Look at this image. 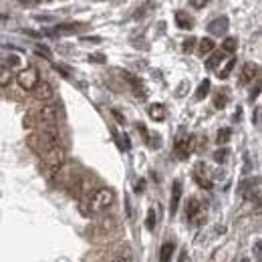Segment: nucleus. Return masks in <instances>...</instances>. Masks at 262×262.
I'll use <instances>...</instances> for the list:
<instances>
[{
  "mask_svg": "<svg viewBox=\"0 0 262 262\" xmlns=\"http://www.w3.org/2000/svg\"><path fill=\"white\" fill-rule=\"evenodd\" d=\"M230 152L228 150H218L216 154H214V159L218 161V163H222V161H226V156H228Z\"/></svg>",
  "mask_w": 262,
  "mask_h": 262,
  "instance_id": "c756f323",
  "label": "nucleus"
},
{
  "mask_svg": "<svg viewBox=\"0 0 262 262\" xmlns=\"http://www.w3.org/2000/svg\"><path fill=\"white\" fill-rule=\"evenodd\" d=\"M180 262H190V258H188V250H182V254H180Z\"/></svg>",
  "mask_w": 262,
  "mask_h": 262,
  "instance_id": "e433bc0d",
  "label": "nucleus"
},
{
  "mask_svg": "<svg viewBox=\"0 0 262 262\" xmlns=\"http://www.w3.org/2000/svg\"><path fill=\"white\" fill-rule=\"evenodd\" d=\"M204 171H206V169H204ZM204 171H202V163H198V165H196V171H194V180H196V184H198L200 188H204V190H212V186H214V184H212V180H210Z\"/></svg>",
  "mask_w": 262,
  "mask_h": 262,
  "instance_id": "f8f14e48",
  "label": "nucleus"
},
{
  "mask_svg": "<svg viewBox=\"0 0 262 262\" xmlns=\"http://www.w3.org/2000/svg\"><path fill=\"white\" fill-rule=\"evenodd\" d=\"M186 218H188L194 226H200V224H204V222H206V212H204V206H202L196 198H192V200L188 202V206H186Z\"/></svg>",
  "mask_w": 262,
  "mask_h": 262,
  "instance_id": "39448f33",
  "label": "nucleus"
},
{
  "mask_svg": "<svg viewBox=\"0 0 262 262\" xmlns=\"http://www.w3.org/2000/svg\"><path fill=\"white\" fill-rule=\"evenodd\" d=\"M194 39H188V41H184V51H192V47H194Z\"/></svg>",
  "mask_w": 262,
  "mask_h": 262,
  "instance_id": "c9c22d12",
  "label": "nucleus"
},
{
  "mask_svg": "<svg viewBox=\"0 0 262 262\" xmlns=\"http://www.w3.org/2000/svg\"><path fill=\"white\" fill-rule=\"evenodd\" d=\"M59 139H61V135L52 127H43V129H39L37 133H33L28 137V145L43 156L45 152H49V150L59 145Z\"/></svg>",
  "mask_w": 262,
  "mask_h": 262,
  "instance_id": "f03ea898",
  "label": "nucleus"
},
{
  "mask_svg": "<svg viewBox=\"0 0 262 262\" xmlns=\"http://www.w3.org/2000/svg\"><path fill=\"white\" fill-rule=\"evenodd\" d=\"M121 77H123V79L133 87V91H135L139 97H143V95H145V93H143V83H141L137 77H133V75H131V73H127V71H123V73H121Z\"/></svg>",
  "mask_w": 262,
  "mask_h": 262,
  "instance_id": "4468645a",
  "label": "nucleus"
},
{
  "mask_svg": "<svg viewBox=\"0 0 262 262\" xmlns=\"http://www.w3.org/2000/svg\"><path fill=\"white\" fill-rule=\"evenodd\" d=\"M228 103V93H226V89H224V91H222V95H218V97H216V107H218V109H224V105Z\"/></svg>",
  "mask_w": 262,
  "mask_h": 262,
  "instance_id": "bb28decb",
  "label": "nucleus"
},
{
  "mask_svg": "<svg viewBox=\"0 0 262 262\" xmlns=\"http://www.w3.org/2000/svg\"><path fill=\"white\" fill-rule=\"evenodd\" d=\"M148 113H150V117H152L154 121H163V119H165V107H163L161 103L150 105Z\"/></svg>",
  "mask_w": 262,
  "mask_h": 262,
  "instance_id": "dca6fc26",
  "label": "nucleus"
},
{
  "mask_svg": "<svg viewBox=\"0 0 262 262\" xmlns=\"http://www.w3.org/2000/svg\"><path fill=\"white\" fill-rule=\"evenodd\" d=\"M54 69H56V71H61L65 77H71V75H73V71H71L69 67H65V65H54Z\"/></svg>",
  "mask_w": 262,
  "mask_h": 262,
  "instance_id": "2f4dec72",
  "label": "nucleus"
},
{
  "mask_svg": "<svg viewBox=\"0 0 262 262\" xmlns=\"http://www.w3.org/2000/svg\"><path fill=\"white\" fill-rule=\"evenodd\" d=\"M143 190H145V180H139V182L135 184V192H137V194H141Z\"/></svg>",
  "mask_w": 262,
  "mask_h": 262,
  "instance_id": "f704fd0d",
  "label": "nucleus"
},
{
  "mask_svg": "<svg viewBox=\"0 0 262 262\" xmlns=\"http://www.w3.org/2000/svg\"><path fill=\"white\" fill-rule=\"evenodd\" d=\"M214 47H216V43H214V39H210V37H206V39L200 41V52H202V54L212 52L214 51Z\"/></svg>",
  "mask_w": 262,
  "mask_h": 262,
  "instance_id": "4be33fe9",
  "label": "nucleus"
},
{
  "mask_svg": "<svg viewBox=\"0 0 262 262\" xmlns=\"http://www.w3.org/2000/svg\"><path fill=\"white\" fill-rule=\"evenodd\" d=\"M171 254H173V242H165L159 250V262H169Z\"/></svg>",
  "mask_w": 262,
  "mask_h": 262,
  "instance_id": "a211bd4d",
  "label": "nucleus"
},
{
  "mask_svg": "<svg viewBox=\"0 0 262 262\" xmlns=\"http://www.w3.org/2000/svg\"><path fill=\"white\" fill-rule=\"evenodd\" d=\"M24 35H31V37H41V33H35V31H22Z\"/></svg>",
  "mask_w": 262,
  "mask_h": 262,
  "instance_id": "ea45409f",
  "label": "nucleus"
},
{
  "mask_svg": "<svg viewBox=\"0 0 262 262\" xmlns=\"http://www.w3.org/2000/svg\"><path fill=\"white\" fill-rule=\"evenodd\" d=\"M258 77V65L256 63H246L242 67V73H240V81L242 83H252V79Z\"/></svg>",
  "mask_w": 262,
  "mask_h": 262,
  "instance_id": "9b49d317",
  "label": "nucleus"
},
{
  "mask_svg": "<svg viewBox=\"0 0 262 262\" xmlns=\"http://www.w3.org/2000/svg\"><path fill=\"white\" fill-rule=\"evenodd\" d=\"M115 204V192L111 188H99L97 192L91 194V198L81 204L85 214H103Z\"/></svg>",
  "mask_w": 262,
  "mask_h": 262,
  "instance_id": "f257e3e1",
  "label": "nucleus"
},
{
  "mask_svg": "<svg viewBox=\"0 0 262 262\" xmlns=\"http://www.w3.org/2000/svg\"><path fill=\"white\" fill-rule=\"evenodd\" d=\"M230 137H232V129L224 127V129H220V131H218V139H216V141H218V143H226Z\"/></svg>",
  "mask_w": 262,
  "mask_h": 262,
  "instance_id": "a878e982",
  "label": "nucleus"
},
{
  "mask_svg": "<svg viewBox=\"0 0 262 262\" xmlns=\"http://www.w3.org/2000/svg\"><path fill=\"white\" fill-rule=\"evenodd\" d=\"M113 115H115V119H117L119 123H125V119H123V115H121L119 111H113Z\"/></svg>",
  "mask_w": 262,
  "mask_h": 262,
  "instance_id": "4c0bfd02",
  "label": "nucleus"
},
{
  "mask_svg": "<svg viewBox=\"0 0 262 262\" xmlns=\"http://www.w3.org/2000/svg\"><path fill=\"white\" fill-rule=\"evenodd\" d=\"M89 61H93V63H105V56L103 54H89Z\"/></svg>",
  "mask_w": 262,
  "mask_h": 262,
  "instance_id": "473e14b6",
  "label": "nucleus"
},
{
  "mask_svg": "<svg viewBox=\"0 0 262 262\" xmlns=\"http://www.w3.org/2000/svg\"><path fill=\"white\" fill-rule=\"evenodd\" d=\"M111 262H133V252H131V248H129V246L119 248V250L115 252V256H113Z\"/></svg>",
  "mask_w": 262,
  "mask_h": 262,
  "instance_id": "2eb2a0df",
  "label": "nucleus"
},
{
  "mask_svg": "<svg viewBox=\"0 0 262 262\" xmlns=\"http://www.w3.org/2000/svg\"><path fill=\"white\" fill-rule=\"evenodd\" d=\"M194 148H196V137H194V135L180 137V139H176V143H173L176 154L182 157V159H186V157L190 156V154L194 152Z\"/></svg>",
  "mask_w": 262,
  "mask_h": 262,
  "instance_id": "6e6552de",
  "label": "nucleus"
},
{
  "mask_svg": "<svg viewBox=\"0 0 262 262\" xmlns=\"http://www.w3.org/2000/svg\"><path fill=\"white\" fill-rule=\"evenodd\" d=\"M190 6L192 8H204L206 6V0H194V2H190Z\"/></svg>",
  "mask_w": 262,
  "mask_h": 262,
  "instance_id": "72a5a7b5",
  "label": "nucleus"
},
{
  "mask_svg": "<svg viewBox=\"0 0 262 262\" xmlns=\"http://www.w3.org/2000/svg\"><path fill=\"white\" fill-rule=\"evenodd\" d=\"M242 262H250V258H242Z\"/></svg>",
  "mask_w": 262,
  "mask_h": 262,
  "instance_id": "79ce46f5",
  "label": "nucleus"
},
{
  "mask_svg": "<svg viewBox=\"0 0 262 262\" xmlns=\"http://www.w3.org/2000/svg\"><path fill=\"white\" fill-rule=\"evenodd\" d=\"M254 121H256V125L260 123V107H256V111H254Z\"/></svg>",
  "mask_w": 262,
  "mask_h": 262,
  "instance_id": "58836bf2",
  "label": "nucleus"
},
{
  "mask_svg": "<svg viewBox=\"0 0 262 262\" xmlns=\"http://www.w3.org/2000/svg\"><path fill=\"white\" fill-rule=\"evenodd\" d=\"M236 47H238V41L234 37H228L222 43V52H236Z\"/></svg>",
  "mask_w": 262,
  "mask_h": 262,
  "instance_id": "5701e85b",
  "label": "nucleus"
},
{
  "mask_svg": "<svg viewBox=\"0 0 262 262\" xmlns=\"http://www.w3.org/2000/svg\"><path fill=\"white\" fill-rule=\"evenodd\" d=\"M176 24H178L180 28H192V26H194V20H192L184 10H178V12H176Z\"/></svg>",
  "mask_w": 262,
  "mask_h": 262,
  "instance_id": "f3484780",
  "label": "nucleus"
},
{
  "mask_svg": "<svg viewBox=\"0 0 262 262\" xmlns=\"http://www.w3.org/2000/svg\"><path fill=\"white\" fill-rule=\"evenodd\" d=\"M33 117L39 119V123L52 127V125L59 121V107H56V105H43V107L37 111V115H33Z\"/></svg>",
  "mask_w": 262,
  "mask_h": 262,
  "instance_id": "423d86ee",
  "label": "nucleus"
},
{
  "mask_svg": "<svg viewBox=\"0 0 262 262\" xmlns=\"http://www.w3.org/2000/svg\"><path fill=\"white\" fill-rule=\"evenodd\" d=\"M222 61H224V52L220 51V52H214L212 56H210L208 61H206V67H208L210 71H214L218 65H222Z\"/></svg>",
  "mask_w": 262,
  "mask_h": 262,
  "instance_id": "aec40b11",
  "label": "nucleus"
},
{
  "mask_svg": "<svg viewBox=\"0 0 262 262\" xmlns=\"http://www.w3.org/2000/svg\"><path fill=\"white\" fill-rule=\"evenodd\" d=\"M18 63H20V59H18V56H14V54H12V56H8L6 61H2V65H4V67H8L10 71H12V69H14Z\"/></svg>",
  "mask_w": 262,
  "mask_h": 262,
  "instance_id": "cd10ccee",
  "label": "nucleus"
},
{
  "mask_svg": "<svg viewBox=\"0 0 262 262\" xmlns=\"http://www.w3.org/2000/svg\"><path fill=\"white\" fill-rule=\"evenodd\" d=\"M39 81H41L39 69L33 67V65L26 67V69H22V71L16 75V83H18V87L24 89V91H33V89L39 85Z\"/></svg>",
  "mask_w": 262,
  "mask_h": 262,
  "instance_id": "20e7f679",
  "label": "nucleus"
},
{
  "mask_svg": "<svg viewBox=\"0 0 262 262\" xmlns=\"http://www.w3.org/2000/svg\"><path fill=\"white\" fill-rule=\"evenodd\" d=\"M180 200H182V182L176 180V182H173V188H171V200H169V214H171V216L178 212Z\"/></svg>",
  "mask_w": 262,
  "mask_h": 262,
  "instance_id": "9d476101",
  "label": "nucleus"
},
{
  "mask_svg": "<svg viewBox=\"0 0 262 262\" xmlns=\"http://www.w3.org/2000/svg\"><path fill=\"white\" fill-rule=\"evenodd\" d=\"M208 31L212 35H224L226 31H228V18L226 16H222V18H216V20H212L208 26Z\"/></svg>",
  "mask_w": 262,
  "mask_h": 262,
  "instance_id": "ddd939ff",
  "label": "nucleus"
},
{
  "mask_svg": "<svg viewBox=\"0 0 262 262\" xmlns=\"http://www.w3.org/2000/svg\"><path fill=\"white\" fill-rule=\"evenodd\" d=\"M83 41H87V43H99V41H101V39H87V37H85V39H83Z\"/></svg>",
  "mask_w": 262,
  "mask_h": 262,
  "instance_id": "a19ab883",
  "label": "nucleus"
},
{
  "mask_svg": "<svg viewBox=\"0 0 262 262\" xmlns=\"http://www.w3.org/2000/svg\"><path fill=\"white\" fill-rule=\"evenodd\" d=\"M91 188H93L91 180H89L87 176H83V178H79V180L73 184V194L81 200V204H85V202L91 198Z\"/></svg>",
  "mask_w": 262,
  "mask_h": 262,
  "instance_id": "0eeeda50",
  "label": "nucleus"
},
{
  "mask_svg": "<svg viewBox=\"0 0 262 262\" xmlns=\"http://www.w3.org/2000/svg\"><path fill=\"white\" fill-rule=\"evenodd\" d=\"M10 81H12V71L0 63V87L10 85Z\"/></svg>",
  "mask_w": 262,
  "mask_h": 262,
  "instance_id": "6ab92c4d",
  "label": "nucleus"
},
{
  "mask_svg": "<svg viewBox=\"0 0 262 262\" xmlns=\"http://www.w3.org/2000/svg\"><path fill=\"white\" fill-rule=\"evenodd\" d=\"M208 91H210V79H204V81L200 83L198 91H196V101H202V99L208 95Z\"/></svg>",
  "mask_w": 262,
  "mask_h": 262,
  "instance_id": "412c9836",
  "label": "nucleus"
},
{
  "mask_svg": "<svg viewBox=\"0 0 262 262\" xmlns=\"http://www.w3.org/2000/svg\"><path fill=\"white\" fill-rule=\"evenodd\" d=\"M156 224H157V214L154 208L148 210V220H145V226H148V230L150 232H154L156 230Z\"/></svg>",
  "mask_w": 262,
  "mask_h": 262,
  "instance_id": "b1692460",
  "label": "nucleus"
},
{
  "mask_svg": "<svg viewBox=\"0 0 262 262\" xmlns=\"http://www.w3.org/2000/svg\"><path fill=\"white\" fill-rule=\"evenodd\" d=\"M43 161H45V165H47V169L51 173H56L67 163V150L56 145V148H52V150L43 154Z\"/></svg>",
  "mask_w": 262,
  "mask_h": 262,
  "instance_id": "7ed1b4c3",
  "label": "nucleus"
},
{
  "mask_svg": "<svg viewBox=\"0 0 262 262\" xmlns=\"http://www.w3.org/2000/svg\"><path fill=\"white\" fill-rule=\"evenodd\" d=\"M33 95H35L39 101H49V99H52V95H54L52 85L47 83V81H39V85L33 89Z\"/></svg>",
  "mask_w": 262,
  "mask_h": 262,
  "instance_id": "1a4fd4ad",
  "label": "nucleus"
},
{
  "mask_svg": "<svg viewBox=\"0 0 262 262\" xmlns=\"http://www.w3.org/2000/svg\"><path fill=\"white\" fill-rule=\"evenodd\" d=\"M77 26H79V24H59L56 28H59L61 33H73V31H75Z\"/></svg>",
  "mask_w": 262,
  "mask_h": 262,
  "instance_id": "7c9ffc66",
  "label": "nucleus"
},
{
  "mask_svg": "<svg viewBox=\"0 0 262 262\" xmlns=\"http://www.w3.org/2000/svg\"><path fill=\"white\" fill-rule=\"evenodd\" d=\"M234 65H236V59H230V61H228V63H226V65L222 67V71H220V75H218V77H220V79H226V77H228V75L232 73Z\"/></svg>",
  "mask_w": 262,
  "mask_h": 262,
  "instance_id": "393cba45",
  "label": "nucleus"
},
{
  "mask_svg": "<svg viewBox=\"0 0 262 262\" xmlns=\"http://www.w3.org/2000/svg\"><path fill=\"white\" fill-rule=\"evenodd\" d=\"M35 52H37V54H41V56H45V59H51L52 56V52L49 51L45 45H37V47H35Z\"/></svg>",
  "mask_w": 262,
  "mask_h": 262,
  "instance_id": "c85d7f7f",
  "label": "nucleus"
}]
</instances>
